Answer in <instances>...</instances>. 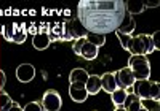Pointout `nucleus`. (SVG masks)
<instances>
[{
  "label": "nucleus",
  "mask_w": 160,
  "mask_h": 111,
  "mask_svg": "<svg viewBox=\"0 0 160 111\" xmlns=\"http://www.w3.org/2000/svg\"><path fill=\"white\" fill-rule=\"evenodd\" d=\"M125 7H127V13L128 15H135V13H142L144 11V3L142 2H125Z\"/></svg>",
  "instance_id": "nucleus-19"
},
{
  "label": "nucleus",
  "mask_w": 160,
  "mask_h": 111,
  "mask_svg": "<svg viewBox=\"0 0 160 111\" xmlns=\"http://www.w3.org/2000/svg\"><path fill=\"white\" fill-rule=\"evenodd\" d=\"M22 111H43V108L38 102H29V103H26Z\"/></svg>",
  "instance_id": "nucleus-22"
},
{
  "label": "nucleus",
  "mask_w": 160,
  "mask_h": 111,
  "mask_svg": "<svg viewBox=\"0 0 160 111\" xmlns=\"http://www.w3.org/2000/svg\"><path fill=\"white\" fill-rule=\"evenodd\" d=\"M135 27H136L135 19H133L131 15H128V13H127V16L123 18V21H122V24H120V27H118L117 32H122V33H125V35H130V33H133Z\"/></svg>",
  "instance_id": "nucleus-16"
},
{
  "label": "nucleus",
  "mask_w": 160,
  "mask_h": 111,
  "mask_svg": "<svg viewBox=\"0 0 160 111\" xmlns=\"http://www.w3.org/2000/svg\"><path fill=\"white\" fill-rule=\"evenodd\" d=\"M139 111H146V109H139Z\"/></svg>",
  "instance_id": "nucleus-28"
},
{
  "label": "nucleus",
  "mask_w": 160,
  "mask_h": 111,
  "mask_svg": "<svg viewBox=\"0 0 160 111\" xmlns=\"http://www.w3.org/2000/svg\"><path fill=\"white\" fill-rule=\"evenodd\" d=\"M157 5H158V2H152V3L148 2V3H144V7H157Z\"/></svg>",
  "instance_id": "nucleus-26"
},
{
  "label": "nucleus",
  "mask_w": 160,
  "mask_h": 111,
  "mask_svg": "<svg viewBox=\"0 0 160 111\" xmlns=\"http://www.w3.org/2000/svg\"><path fill=\"white\" fill-rule=\"evenodd\" d=\"M69 97L72 99V102L82 103L88 99V92L85 89V84H80V82H74L69 86Z\"/></svg>",
  "instance_id": "nucleus-10"
},
{
  "label": "nucleus",
  "mask_w": 160,
  "mask_h": 111,
  "mask_svg": "<svg viewBox=\"0 0 160 111\" xmlns=\"http://www.w3.org/2000/svg\"><path fill=\"white\" fill-rule=\"evenodd\" d=\"M42 108L43 111H59L62 106V100L56 91H47L42 97Z\"/></svg>",
  "instance_id": "nucleus-7"
},
{
  "label": "nucleus",
  "mask_w": 160,
  "mask_h": 111,
  "mask_svg": "<svg viewBox=\"0 0 160 111\" xmlns=\"http://www.w3.org/2000/svg\"><path fill=\"white\" fill-rule=\"evenodd\" d=\"M88 32L82 27V24L78 22V19H66L62 22V38L64 41H74L77 38L87 37Z\"/></svg>",
  "instance_id": "nucleus-6"
},
{
  "label": "nucleus",
  "mask_w": 160,
  "mask_h": 111,
  "mask_svg": "<svg viewBox=\"0 0 160 111\" xmlns=\"http://www.w3.org/2000/svg\"><path fill=\"white\" fill-rule=\"evenodd\" d=\"M85 89L88 95H95L101 91V78L98 75H88V79L85 82Z\"/></svg>",
  "instance_id": "nucleus-13"
},
{
  "label": "nucleus",
  "mask_w": 160,
  "mask_h": 111,
  "mask_svg": "<svg viewBox=\"0 0 160 111\" xmlns=\"http://www.w3.org/2000/svg\"><path fill=\"white\" fill-rule=\"evenodd\" d=\"M50 45H51V40H50V35L47 32H37V33H34V37H32V46L37 51H43Z\"/></svg>",
  "instance_id": "nucleus-11"
},
{
  "label": "nucleus",
  "mask_w": 160,
  "mask_h": 111,
  "mask_svg": "<svg viewBox=\"0 0 160 111\" xmlns=\"http://www.w3.org/2000/svg\"><path fill=\"white\" fill-rule=\"evenodd\" d=\"M114 111H127L125 108H122V106H115V109Z\"/></svg>",
  "instance_id": "nucleus-27"
},
{
  "label": "nucleus",
  "mask_w": 160,
  "mask_h": 111,
  "mask_svg": "<svg viewBox=\"0 0 160 111\" xmlns=\"http://www.w3.org/2000/svg\"><path fill=\"white\" fill-rule=\"evenodd\" d=\"M141 106L146 111H158L160 109L158 100H154V99H141Z\"/></svg>",
  "instance_id": "nucleus-21"
},
{
  "label": "nucleus",
  "mask_w": 160,
  "mask_h": 111,
  "mask_svg": "<svg viewBox=\"0 0 160 111\" xmlns=\"http://www.w3.org/2000/svg\"><path fill=\"white\" fill-rule=\"evenodd\" d=\"M3 37H5L7 41H11V37H13V24L5 29V35H3Z\"/></svg>",
  "instance_id": "nucleus-23"
},
{
  "label": "nucleus",
  "mask_w": 160,
  "mask_h": 111,
  "mask_svg": "<svg viewBox=\"0 0 160 111\" xmlns=\"http://www.w3.org/2000/svg\"><path fill=\"white\" fill-rule=\"evenodd\" d=\"M106 43V37L104 35H93L88 33L87 37L77 38L72 41V49L77 55L83 57L87 60H95L98 57L99 48Z\"/></svg>",
  "instance_id": "nucleus-3"
},
{
  "label": "nucleus",
  "mask_w": 160,
  "mask_h": 111,
  "mask_svg": "<svg viewBox=\"0 0 160 111\" xmlns=\"http://www.w3.org/2000/svg\"><path fill=\"white\" fill-rule=\"evenodd\" d=\"M88 79V73L85 68H74V70L69 73V82L74 84V82H80V84H85Z\"/></svg>",
  "instance_id": "nucleus-15"
},
{
  "label": "nucleus",
  "mask_w": 160,
  "mask_h": 111,
  "mask_svg": "<svg viewBox=\"0 0 160 111\" xmlns=\"http://www.w3.org/2000/svg\"><path fill=\"white\" fill-rule=\"evenodd\" d=\"M26 37H28V32H26L24 27L19 25V24H13V37H11L13 43H18V45L24 43Z\"/></svg>",
  "instance_id": "nucleus-17"
},
{
  "label": "nucleus",
  "mask_w": 160,
  "mask_h": 111,
  "mask_svg": "<svg viewBox=\"0 0 160 111\" xmlns=\"http://www.w3.org/2000/svg\"><path fill=\"white\" fill-rule=\"evenodd\" d=\"M128 68L136 81L149 79L151 76V64L148 60V55H131L128 60Z\"/></svg>",
  "instance_id": "nucleus-4"
},
{
  "label": "nucleus",
  "mask_w": 160,
  "mask_h": 111,
  "mask_svg": "<svg viewBox=\"0 0 160 111\" xmlns=\"http://www.w3.org/2000/svg\"><path fill=\"white\" fill-rule=\"evenodd\" d=\"M16 78L19 82H31L35 78V67L31 64H21L16 68Z\"/></svg>",
  "instance_id": "nucleus-9"
},
{
  "label": "nucleus",
  "mask_w": 160,
  "mask_h": 111,
  "mask_svg": "<svg viewBox=\"0 0 160 111\" xmlns=\"http://www.w3.org/2000/svg\"><path fill=\"white\" fill-rule=\"evenodd\" d=\"M120 45L125 51H128L131 55H148L152 54L155 49V45L152 41V37L148 33H141L138 37H131V35H125L122 32H115Z\"/></svg>",
  "instance_id": "nucleus-2"
},
{
  "label": "nucleus",
  "mask_w": 160,
  "mask_h": 111,
  "mask_svg": "<svg viewBox=\"0 0 160 111\" xmlns=\"http://www.w3.org/2000/svg\"><path fill=\"white\" fill-rule=\"evenodd\" d=\"M5 81H7V78H5V73L0 70V91H3V86H5Z\"/></svg>",
  "instance_id": "nucleus-24"
},
{
  "label": "nucleus",
  "mask_w": 160,
  "mask_h": 111,
  "mask_svg": "<svg viewBox=\"0 0 160 111\" xmlns=\"http://www.w3.org/2000/svg\"><path fill=\"white\" fill-rule=\"evenodd\" d=\"M127 95H128V92H127L125 89H120V87H117V89L111 94L112 103H114L115 106H122V105H123V102H125V99H127Z\"/></svg>",
  "instance_id": "nucleus-18"
},
{
  "label": "nucleus",
  "mask_w": 160,
  "mask_h": 111,
  "mask_svg": "<svg viewBox=\"0 0 160 111\" xmlns=\"http://www.w3.org/2000/svg\"><path fill=\"white\" fill-rule=\"evenodd\" d=\"M131 87H133V94H135L138 99H154V100H158L160 89H158V84L155 81L139 79V81H135V84H133Z\"/></svg>",
  "instance_id": "nucleus-5"
},
{
  "label": "nucleus",
  "mask_w": 160,
  "mask_h": 111,
  "mask_svg": "<svg viewBox=\"0 0 160 111\" xmlns=\"http://www.w3.org/2000/svg\"><path fill=\"white\" fill-rule=\"evenodd\" d=\"M114 76H115V82H117V87H120V89H128V87H131L133 84H135V76H133V73H131V70L128 67H123V68H120L118 72H115L114 73Z\"/></svg>",
  "instance_id": "nucleus-8"
},
{
  "label": "nucleus",
  "mask_w": 160,
  "mask_h": 111,
  "mask_svg": "<svg viewBox=\"0 0 160 111\" xmlns=\"http://www.w3.org/2000/svg\"><path fill=\"white\" fill-rule=\"evenodd\" d=\"M127 7L123 0H82L77 7V19L82 27L93 35H109L117 32Z\"/></svg>",
  "instance_id": "nucleus-1"
},
{
  "label": "nucleus",
  "mask_w": 160,
  "mask_h": 111,
  "mask_svg": "<svg viewBox=\"0 0 160 111\" xmlns=\"http://www.w3.org/2000/svg\"><path fill=\"white\" fill-rule=\"evenodd\" d=\"M122 108H125L127 111H139V109H142L141 99H138L135 94H128L125 102H123V105H122Z\"/></svg>",
  "instance_id": "nucleus-14"
},
{
  "label": "nucleus",
  "mask_w": 160,
  "mask_h": 111,
  "mask_svg": "<svg viewBox=\"0 0 160 111\" xmlns=\"http://www.w3.org/2000/svg\"><path fill=\"white\" fill-rule=\"evenodd\" d=\"M13 105H15V102H13V99L7 94V92H0V109L2 111H8Z\"/></svg>",
  "instance_id": "nucleus-20"
},
{
  "label": "nucleus",
  "mask_w": 160,
  "mask_h": 111,
  "mask_svg": "<svg viewBox=\"0 0 160 111\" xmlns=\"http://www.w3.org/2000/svg\"><path fill=\"white\" fill-rule=\"evenodd\" d=\"M8 111H22V108H21V106H19L18 103H15V105H13V106H11V108H10Z\"/></svg>",
  "instance_id": "nucleus-25"
},
{
  "label": "nucleus",
  "mask_w": 160,
  "mask_h": 111,
  "mask_svg": "<svg viewBox=\"0 0 160 111\" xmlns=\"http://www.w3.org/2000/svg\"><path fill=\"white\" fill-rule=\"evenodd\" d=\"M99 78H101V89H102V91H106L108 94H112V92L117 89V82H115L114 73L108 72V73H104V75L99 76Z\"/></svg>",
  "instance_id": "nucleus-12"
}]
</instances>
